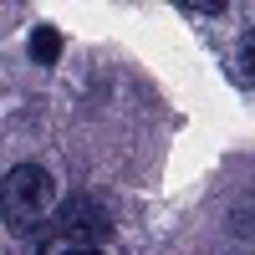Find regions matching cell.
Instances as JSON below:
<instances>
[{"label":"cell","instance_id":"7","mask_svg":"<svg viewBox=\"0 0 255 255\" xmlns=\"http://www.w3.org/2000/svg\"><path fill=\"white\" fill-rule=\"evenodd\" d=\"M56 255H102V245H61Z\"/></svg>","mask_w":255,"mask_h":255},{"label":"cell","instance_id":"2","mask_svg":"<svg viewBox=\"0 0 255 255\" xmlns=\"http://www.w3.org/2000/svg\"><path fill=\"white\" fill-rule=\"evenodd\" d=\"M56 230L72 245H97V240L113 235V220H108V209H102L92 194H72L61 204V215H56Z\"/></svg>","mask_w":255,"mask_h":255},{"label":"cell","instance_id":"4","mask_svg":"<svg viewBox=\"0 0 255 255\" xmlns=\"http://www.w3.org/2000/svg\"><path fill=\"white\" fill-rule=\"evenodd\" d=\"M26 51H31L36 67H51V61L61 56V36H56L51 26H36V31H31V41H26Z\"/></svg>","mask_w":255,"mask_h":255},{"label":"cell","instance_id":"1","mask_svg":"<svg viewBox=\"0 0 255 255\" xmlns=\"http://www.w3.org/2000/svg\"><path fill=\"white\" fill-rule=\"evenodd\" d=\"M56 204V179L41 163H15L5 179H0V220H5L15 235H31V230L51 215Z\"/></svg>","mask_w":255,"mask_h":255},{"label":"cell","instance_id":"5","mask_svg":"<svg viewBox=\"0 0 255 255\" xmlns=\"http://www.w3.org/2000/svg\"><path fill=\"white\" fill-rule=\"evenodd\" d=\"M235 61H240V77H245V82H255V26L240 36V56H235Z\"/></svg>","mask_w":255,"mask_h":255},{"label":"cell","instance_id":"6","mask_svg":"<svg viewBox=\"0 0 255 255\" xmlns=\"http://www.w3.org/2000/svg\"><path fill=\"white\" fill-rule=\"evenodd\" d=\"M184 15H225V0H179Z\"/></svg>","mask_w":255,"mask_h":255},{"label":"cell","instance_id":"3","mask_svg":"<svg viewBox=\"0 0 255 255\" xmlns=\"http://www.w3.org/2000/svg\"><path fill=\"white\" fill-rule=\"evenodd\" d=\"M230 230H235V240L255 245V189H245V194L230 204Z\"/></svg>","mask_w":255,"mask_h":255}]
</instances>
